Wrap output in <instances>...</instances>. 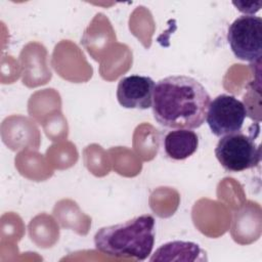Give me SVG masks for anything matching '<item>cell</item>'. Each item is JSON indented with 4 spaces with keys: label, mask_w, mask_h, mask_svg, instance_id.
I'll return each mask as SVG.
<instances>
[{
    "label": "cell",
    "mask_w": 262,
    "mask_h": 262,
    "mask_svg": "<svg viewBox=\"0 0 262 262\" xmlns=\"http://www.w3.org/2000/svg\"><path fill=\"white\" fill-rule=\"evenodd\" d=\"M155 236V219L149 214H143L99 228L94 235V245L105 255L143 261L151 254Z\"/></svg>",
    "instance_id": "2"
},
{
    "label": "cell",
    "mask_w": 262,
    "mask_h": 262,
    "mask_svg": "<svg viewBox=\"0 0 262 262\" xmlns=\"http://www.w3.org/2000/svg\"><path fill=\"white\" fill-rule=\"evenodd\" d=\"M247 116V107L239 99L233 95L220 94L210 101L206 121L211 132L222 137L239 132Z\"/></svg>",
    "instance_id": "5"
},
{
    "label": "cell",
    "mask_w": 262,
    "mask_h": 262,
    "mask_svg": "<svg viewBox=\"0 0 262 262\" xmlns=\"http://www.w3.org/2000/svg\"><path fill=\"white\" fill-rule=\"evenodd\" d=\"M232 4L236 7L237 10L244 12L245 15H254L261 7V1L259 2H245V1H237L232 2Z\"/></svg>",
    "instance_id": "9"
},
{
    "label": "cell",
    "mask_w": 262,
    "mask_h": 262,
    "mask_svg": "<svg viewBox=\"0 0 262 262\" xmlns=\"http://www.w3.org/2000/svg\"><path fill=\"white\" fill-rule=\"evenodd\" d=\"M204 261L206 253L192 242L174 241L162 245L149 261Z\"/></svg>",
    "instance_id": "8"
},
{
    "label": "cell",
    "mask_w": 262,
    "mask_h": 262,
    "mask_svg": "<svg viewBox=\"0 0 262 262\" xmlns=\"http://www.w3.org/2000/svg\"><path fill=\"white\" fill-rule=\"evenodd\" d=\"M215 156L224 170L242 172L256 167L261 161V147L255 142L254 132H236L220 137Z\"/></svg>",
    "instance_id": "3"
},
{
    "label": "cell",
    "mask_w": 262,
    "mask_h": 262,
    "mask_svg": "<svg viewBox=\"0 0 262 262\" xmlns=\"http://www.w3.org/2000/svg\"><path fill=\"white\" fill-rule=\"evenodd\" d=\"M210 101L208 91L194 78L169 76L155 85L152 115L163 127L192 130L205 123Z\"/></svg>",
    "instance_id": "1"
},
{
    "label": "cell",
    "mask_w": 262,
    "mask_h": 262,
    "mask_svg": "<svg viewBox=\"0 0 262 262\" xmlns=\"http://www.w3.org/2000/svg\"><path fill=\"white\" fill-rule=\"evenodd\" d=\"M163 145L168 158L182 161L196 151L199 136L191 129H174L165 135Z\"/></svg>",
    "instance_id": "7"
},
{
    "label": "cell",
    "mask_w": 262,
    "mask_h": 262,
    "mask_svg": "<svg viewBox=\"0 0 262 262\" xmlns=\"http://www.w3.org/2000/svg\"><path fill=\"white\" fill-rule=\"evenodd\" d=\"M155 85V81L147 76L124 77L118 83L117 99L125 108L147 110L152 104Z\"/></svg>",
    "instance_id": "6"
},
{
    "label": "cell",
    "mask_w": 262,
    "mask_h": 262,
    "mask_svg": "<svg viewBox=\"0 0 262 262\" xmlns=\"http://www.w3.org/2000/svg\"><path fill=\"white\" fill-rule=\"evenodd\" d=\"M227 41L234 56L241 60L259 61L262 52V19L241 15L228 28Z\"/></svg>",
    "instance_id": "4"
}]
</instances>
